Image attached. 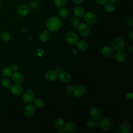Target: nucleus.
Returning a JSON list of instances; mask_svg holds the SVG:
<instances>
[{"label": "nucleus", "instance_id": "f257e3e1", "mask_svg": "<svg viewBox=\"0 0 133 133\" xmlns=\"http://www.w3.org/2000/svg\"><path fill=\"white\" fill-rule=\"evenodd\" d=\"M61 25L62 22L60 19L57 16H53L47 21L46 27L50 31L55 32L61 28Z\"/></svg>", "mask_w": 133, "mask_h": 133}, {"label": "nucleus", "instance_id": "f03ea898", "mask_svg": "<svg viewBox=\"0 0 133 133\" xmlns=\"http://www.w3.org/2000/svg\"><path fill=\"white\" fill-rule=\"evenodd\" d=\"M98 126L100 129L103 131H110L113 126L112 122L108 117H103L98 122Z\"/></svg>", "mask_w": 133, "mask_h": 133}, {"label": "nucleus", "instance_id": "7ed1b4c3", "mask_svg": "<svg viewBox=\"0 0 133 133\" xmlns=\"http://www.w3.org/2000/svg\"><path fill=\"white\" fill-rule=\"evenodd\" d=\"M125 42L120 37L115 38L112 43V48L116 51H123L125 48Z\"/></svg>", "mask_w": 133, "mask_h": 133}, {"label": "nucleus", "instance_id": "20e7f679", "mask_svg": "<svg viewBox=\"0 0 133 133\" xmlns=\"http://www.w3.org/2000/svg\"><path fill=\"white\" fill-rule=\"evenodd\" d=\"M34 97L35 95L34 92L31 89H28L23 92L22 100L25 103H31L33 101Z\"/></svg>", "mask_w": 133, "mask_h": 133}, {"label": "nucleus", "instance_id": "39448f33", "mask_svg": "<svg viewBox=\"0 0 133 133\" xmlns=\"http://www.w3.org/2000/svg\"><path fill=\"white\" fill-rule=\"evenodd\" d=\"M65 38L67 43L71 45H74L76 44L78 42V37L77 35L72 31H69L66 33Z\"/></svg>", "mask_w": 133, "mask_h": 133}, {"label": "nucleus", "instance_id": "423d86ee", "mask_svg": "<svg viewBox=\"0 0 133 133\" xmlns=\"http://www.w3.org/2000/svg\"><path fill=\"white\" fill-rule=\"evenodd\" d=\"M85 21L89 25L94 24L97 21L96 16L94 13L91 11H88L86 13H85L83 16Z\"/></svg>", "mask_w": 133, "mask_h": 133}, {"label": "nucleus", "instance_id": "0eeeda50", "mask_svg": "<svg viewBox=\"0 0 133 133\" xmlns=\"http://www.w3.org/2000/svg\"><path fill=\"white\" fill-rule=\"evenodd\" d=\"M77 30H78L81 35L83 36H88L90 32V28L86 23H80Z\"/></svg>", "mask_w": 133, "mask_h": 133}, {"label": "nucleus", "instance_id": "6e6552de", "mask_svg": "<svg viewBox=\"0 0 133 133\" xmlns=\"http://www.w3.org/2000/svg\"><path fill=\"white\" fill-rule=\"evenodd\" d=\"M35 107L32 104H28L24 108L23 114L26 117H31L33 116L35 114Z\"/></svg>", "mask_w": 133, "mask_h": 133}, {"label": "nucleus", "instance_id": "1a4fd4ad", "mask_svg": "<svg viewBox=\"0 0 133 133\" xmlns=\"http://www.w3.org/2000/svg\"><path fill=\"white\" fill-rule=\"evenodd\" d=\"M86 92V88L82 85H78L74 88L72 91L73 95L75 97H80L83 96Z\"/></svg>", "mask_w": 133, "mask_h": 133}, {"label": "nucleus", "instance_id": "9d476101", "mask_svg": "<svg viewBox=\"0 0 133 133\" xmlns=\"http://www.w3.org/2000/svg\"><path fill=\"white\" fill-rule=\"evenodd\" d=\"M10 91L15 96H20L23 92V88L19 84H15L10 86Z\"/></svg>", "mask_w": 133, "mask_h": 133}, {"label": "nucleus", "instance_id": "9b49d317", "mask_svg": "<svg viewBox=\"0 0 133 133\" xmlns=\"http://www.w3.org/2000/svg\"><path fill=\"white\" fill-rule=\"evenodd\" d=\"M131 129V124L129 122H124L121 123L118 128V132L120 133H127Z\"/></svg>", "mask_w": 133, "mask_h": 133}, {"label": "nucleus", "instance_id": "f8f14e48", "mask_svg": "<svg viewBox=\"0 0 133 133\" xmlns=\"http://www.w3.org/2000/svg\"><path fill=\"white\" fill-rule=\"evenodd\" d=\"M31 8L26 5H20L17 10L18 15L21 17H25L27 16L30 12Z\"/></svg>", "mask_w": 133, "mask_h": 133}, {"label": "nucleus", "instance_id": "ddd939ff", "mask_svg": "<svg viewBox=\"0 0 133 133\" xmlns=\"http://www.w3.org/2000/svg\"><path fill=\"white\" fill-rule=\"evenodd\" d=\"M58 73L53 70L47 71L45 74V78L48 81L53 82L56 80L58 77Z\"/></svg>", "mask_w": 133, "mask_h": 133}, {"label": "nucleus", "instance_id": "4468645a", "mask_svg": "<svg viewBox=\"0 0 133 133\" xmlns=\"http://www.w3.org/2000/svg\"><path fill=\"white\" fill-rule=\"evenodd\" d=\"M90 114L96 120L99 119L101 116V113L99 108L96 106H94L90 108Z\"/></svg>", "mask_w": 133, "mask_h": 133}, {"label": "nucleus", "instance_id": "2eb2a0df", "mask_svg": "<svg viewBox=\"0 0 133 133\" xmlns=\"http://www.w3.org/2000/svg\"><path fill=\"white\" fill-rule=\"evenodd\" d=\"M58 77L60 81L64 83L69 82L72 79L71 74L66 72H62L60 73L59 75H58Z\"/></svg>", "mask_w": 133, "mask_h": 133}, {"label": "nucleus", "instance_id": "dca6fc26", "mask_svg": "<svg viewBox=\"0 0 133 133\" xmlns=\"http://www.w3.org/2000/svg\"><path fill=\"white\" fill-rule=\"evenodd\" d=\"M11 77L13 82L16 84H20L22 83L23 81V77L21 73L17 71L14 72L11 74Z\"/></svg>", "mask_w": 133, "mask_h": 133}, {"label": "nucleus", "instance_id": "f3484780", "mask_svg": "<svg viewBox=\"0 0 133 133\" xmlns=\"http://www.w3.org/2000/svg\"><path fill=\"white\" fill-rule=\"evenodd\" d=\"M64 128L66 132H74L76 130V126L73 122L68 121L64 124Z\"/></svg>", "mask_w": 133, "mask_h": 133}, {"label": "nucleus", "instance_id": "a211bd4d", "mask_svg": "<svg viewBox=\"0 0 133 133\" xmlns=\"http://www.w3.org/2000/svg\"><path fill=\"white\" fill-rule=\"evenodd\" d=\"M113 53V49L112 47L109 46H106L102 48L101 49L102 55L105 57H111Z\"/></svg>", "mask_w": 133, "mask_h": 133}, {"label": "nucleus", "instance_id": "6ab92c4d", "mask_svg": "<svg viewBox=\"0 0 133 133\" xmlns=\"http://www.w3.org/2000/svg\"><path fill=\"white\" fill-rule=\"evenodd\" d=\"M73 12L75 16L78 18H81L83 17V16L84 15L85 9H84L83 7L81 6H76L74 8Z\"/></svg>", "mask_w": 133, "mask_h": 133}, {"label": "nucleus", "instance_id": "aec40b11", "mask_svg": "<svg viewBox=\"0 0 133 133\" xmlns=\"http://www.w3.org/2000/svg\"><path fill=\"white\" fill-rule=\"evenodd\" d=\"M50 37V33L48 30H44L39 34V39L43 42H47Z\"/></svg>", "mask_w": 133, "mask_h": 133}, {"label": "nucleus", "instance_id": "412c9836", "mask_svg": "<svg viewBox=\"0 0 133 133\" xmlns=\"http://www.w3.org/2000/svg\"><path fill=\"white\" fill-rule=\"evenodd\" d=\"M126 55L122 51H118L116 55V59L119 63H123L126 60Z\"/></svg>", "mask_w": 133, "mask_h": 133}, {"label": "nucleus", "instance_id": "4be33fe9", "mask_svg": "<svg viewBox=\"0 0 133 133\" xmlns=\"http://www.w3.org/2000/svg\"><path fill=\"white\" fill-rule=\"evenodd\" d=\"M77 46L81 51H85L88 47V44L86 41L82 40L77 42Z\"/></svg>", "mask_w": 133, "mask_h": 133}, {"label": "nucleus", "instance_id": "5701e85b", "mask_svg": "<svg viewBox=\"0 0 133 133\" xmlns=\"http://www.w3.org/2000/svg\"><path fill=\"white\" fill-rule=\"evenodd\" d=\"M71 24H72L73 29L74 30H76L78 29V26L80 24V20L79 19L78 17H76V16H74L71 18Z\"/></svg>", "mask_w": 133, "mask_h": 133}, {"label": "nucleus", "instance_id": "b1692460", "mask_svg": "<svg viewBox=\"0 0 133 133\" xmlns=\"http://www.w3.org/2000/svg\"><path fill=\"white\" fill-rule=\"evenodd\" d=\"M58 13L59 16L60 17H61L62 18H65L67 17L68 16L69 11H68L67 8L62 7L59 8V9L58 10Z\"/></svg>", "mask_w": 133, "mask_h": 133}, {"label": "nucleus", "instance_id": "393cba45", "mask_svg": "<svg viewBox=\"0 0 133 133\" xmlns=\"http://www.w3.org/2000/svg\"><path fill=\"white\" fill-rule=\"evenodd\" d=\"M104 9L108 12H112L115 10V6L113 3L108 1L104 4Z\"/></svg>", "mask_w": 133, "mask_h": 133}, {"label": "nucleus", "instance_id": "a878e982", "mask_svg": "<svg viewBox=\"0 0 133 133\" xmlns=\"http://www.w3.org/2000/svg\"><path fill=\"white\" fill-rule=\"evenodd\" d=\"M98 123L95 119H89L86 122V126L89 128H95L98 126Z\"/></svg>", "mask_w": 133, "mask_h": 133}, {"label": "nucleus", "instance_id": "bb28decb", "mask_svg": "<svg viewBox=\"0 0 133 133\" xmlns=\"http://www.w3.org/2000/svg\"><path fill=\"white\" fill-rule=\"evenodd\" d=\"M1 84L2 86L6 88H9L11 85L10 80L8 77H6L2 78V79L1 80Z\"/></svg>", "mask_w": 133, "mask_h": 133}, {"label": "nucleus", "instance_id": "cd10ccee", "mask_svg": "<svg viewBox=\"0 0 133 133\" xmlns=\"http://www.w3.org/2000/svg\"><path fill=\"white\" fill-rule=\"evenodd\" d=\"M33 102L34 105L35 107H36L37 108L41 109V108H42L44 106V102L41 98H38L35 99H34Z\"/></svg>", "mask_w": 133, "mask_h": 133}, {"label": "nucleus", "instance_id": "c85d7f7f", "mask_svg": "<svg viewBox=\"0 0 133 133\" xmlns=\"http://www.w3.org/2000/svg\"><path fill=\"white\" fill-rule=\"evenodd\" d=\"M2 75L6 77H10L11 74H12V72L10 69V68L8 66H6L5 67L2 72Z\"/></svg>", "mask_w": 133, "mask_h": 133}, {"label": "nucleus", "instance_id": "c756f323", "mask_svg": "<svg viewBox=\"0 0 133 133\" xmlns=\"http://www.w3.org/2000/svg\"><path fill=\"white\" fill-rule=\"evenodd\" d=\"M0 38L2 41L4 42H8L11 38V36L9 33L7 32H3L1 33Z\"/></svg>", "mask_w": 133, "mask_h": 133}, {"label": "nucleus", "instance_id": "7c9ffc66", "mask_svg": "<svg viewBox=\"0 0 133 133\" xmlns=\"http://www.w3.org/2000/svg\"><path fill=\"white\" fill-rule=\"evenodd\" d=\"M64 121L61 118H58L55 121V125L58 129L62 128L64 126Z\"/></svg>", "mask_w": 133, "mask_h": 133}, {"label": "nucleus", "instance_id": "2f4dec72", "mask_svg": "<svg viewBox=\"0 0 133 133\" xmlns=\"http://www.w3.org/2000/svg\"><path fill=\"white\" fill-rule=\"evenodd\" d=\"M67 0H55L54 4L57 8H61L63 7L66 3Z\"/></svg>", "mask_w": 133, "mask_h": 133}, {"label": "nucleus", "instance_id": "473e14b6", "mask_svg": "<svg viewBox=\"0 0 133 133\" xmlns=\"http://www.w3.org/2000/svg\"><path fill=\"white\" fill-rule=\"evenodd\" d=\"M74 87L73 86V85H67L66 86L65 89H66V90L68 92L70 93V92H72V91H73V90L74 89Z\"/></svg>", "mask_w": 133, "mask_h": 133}, {"label": "nucleus", "instance_id": "72a5a7b5", "mask_svg": "<svg viewBox=\"0 0 133 133\" xmlns=\"http://www.w3.org/2000/svg\"><path fill=\"white\" fill-rule=\"evenodd\" d=\"M37 55L39 56V57H42L44 55V51L43 50V48H39L37 49Z\"/></svg>", "mask_w": 133, "mask_h": 133}, {"label": "nucleus", "instance_id": "f704fd0d", "mask_svg": "<svg viewBox=\"0 0 133 133\" xmlns=\"http://www.w3.org/2000/svg\"><path fill=\"white\" fill-rule=\"evenodd\" d=\"M30 8L32 9V8H36L37 6H38V3L35 1H32L30 4Z\"/></svg>", "mask_w": 133, "mask_h": 133}, {"label": "nucleus", "instance_id": "c9c22d12", "mask_svg": "<svg viewBox=\"0 0 133 133\" xmlns=\"http://www.w3.org/2000/svg\"><path fill=\"white\" fill-rule=\"evenodd\" d=\"M10 69L12 71V72H16L18 71L19 68H18V65L16 64H12L11 67H10Z\"/></svg>", "mask_w": 133, "mask_h": 133}, {"label": "nucleus", "instance_id": "e433bc0d", "mask_svg": "<svg viewBox=\"0 0 133 133\" xmlns=\"http://www.w3.org/2000/svg\"><path fill=\"white\" fill-rule=\"evenodd\" d=\"M95 1L98 4L100 5H104L108 1V0H95Z\"/></svg>", "mask_w": 133, "mask_h": 133}, {"label": "nucleus", "instance_id": "4c0bfd02", "mask_svg": "<svg viewBox=\"0 0 133 133\" xmlns=\"http://www.w3.org/2000/svg\"><path fill=\"white\" fill-rule=\"evenodd\" d=\"M126 97L128 100H132L133 98V94L132 92H129L126 95Z\"/></svg>", "mask_w": 133, "mask_h": 133}, {"label": "nucleus", "instance_id": "58836bf2", "mask_svg": "<svg viewBox=\"0 0 133 133\" xmlns=\"http://www.w3.org/2000/svg\"><path fill=\"white\" fill-rule=\"evenodd\" d=\"M72 2L75 3V4H77V5H79V4H81L83 3V1L84 0H72Z\"/></svg>", "mask_w": 133, "mask_h": 133}, {"label": "nucleus", "instance_id": "ea45409f", "mask_svg": "<svg viewBox=\"0 0 133 133\" xmlns=\"http://www.w3.org/2000/svg\"><path fill=\"white\" fill-rule=\"evenodd\" d=\"M66 131L64 130V129H62V128H60V129H59V130H58V131H57V132H59V133H65V132H66Z\"/></svg>", "mask_w": 133, "mask_h": 133}, {"label": "nucleus", "instance_id": "a19ab883", "mask_svg": "<svg viewBox=\"0 0 133 133\" xmlns=\"http://www.w3.org/2000/svg\"><path fill=\"white\" fill-rule=\"evenodd\" d=\"M21 31H22V32H26L28 31V29L25 27V26H23V27H22V28H21Z\"/></svg>", "mask_w": 133, "mask_h": 133}, {"label": "nucleus", "instance_id": "79ce46f5", "mask_svg": "<svg viewBox=\"0 0 133 133\" xmlns=\"http://www.w3.org/2000/svg\"><path fill=\"white\" fill-rule=\"evenodd\" d=\"M72 52L73 53V54H74V55H77V54H78V52H77V50L75 49H74V48H73V49H72Z\"/></svg>", "mask_w": 133, "mask_h": 133}, {"label": "nucleus", "instance_id": "37998d69", "mask_svg": "<svg viewBox=\"0 0 133 133\" xmlns=\"http://www.w3.org/2000/svg\"><path fill=\"white\" fill-rule=\"evenodd\" d=\"M132 34H133V30H132V31H131V33H130V38H131V41H133Z\"/></svg>", "mask_w": 133, "mask_h": 133}, {"label": "nucleus", "instance_id": "c03bdc74", "mask_svg": "<svg viewBox=\"0 0 133 133\" xmlns=\"http://www.w3.org/2000/svg\"><path fill=\"white\" fill-rule=\"evenodd\" d=\"M109 2H112V3H115L116 1H117V0H108Z\"/></svg>", "mask_w": 133, "mask_h": 133}, {"label": "nucleus", "instance_id": "a18cd8bd", "mask_svg": "<svg viewBox=\"0 0 133 133\" xmlns=\"http://www.w3.org/2000/svg\"><path fill=\"white\" fill-rule=\"evenodd\" d=\"M132 48H133V47L132 46V47H131V52H132V53H133V50H132Z\"/></svg>", "mask_w": 133, "mask_h": 133}, {"label": "nucleus", "instance_id": "49530a36", "mask_svg": "<svg viewBox=\"0 0 133 133\" xmlns=\"http://www.w3.org/2000/svg\"><path fill=\"white\" fill-rule=\"evenodd\" d=\"M1 6H2V3H1V1H0V8H1Z\"/></svg>", "mask_w": 133, "mask_h": 133}, {"label": "nucleus", "instance_id": "de8ad7c7", "mask_svg": "<svg viewBox=\"0 0 133 133\" xmlns=\"http://www.w3.org/2000/svg\"><path fill=\"white\" fill-rule=\"evenodd\" d=\"M1 29H0V34H1Z\"/></svg>", "mask_w": 133, "mask_h": 133}]
</instances>
